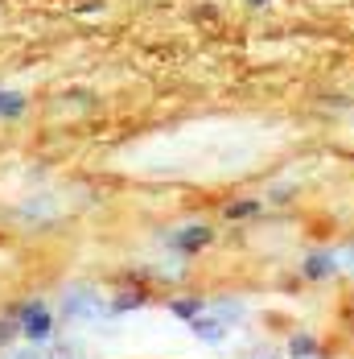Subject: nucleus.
<instances>
[{
    "label": "nucleus",
    "mask_w": 354,
    "mask_h": 359,
    "mask_svg": "<svg viewBox=\"0 0 354 359\" xmlns=\"http://www.w3.org/2000/svg\"><path fill=\"white\" fill-rule=\"evenodd\" d=\"M243 4H248V8H255V13H260V8H272L276 0H243Z\"/></svg>",
    "instance_id": "9"
},
{
    "label": "nucleus",
    "mask_w": 354,
    "mask_h": 359,
    "mask_svg": "<svg viewBox=\"0 0 354 359\" xmlns=\"http://www.w3.org/2000/svg\"><path fill=\"white\" fill-rule=\"evenodd\" d=\"M25 111V100L17 91H0V116H21Z\"/></svg>",
    "instance_id": "8"
},
{
    "label": "nucleus",
    "mask_w": 354,
    "mask_h": 359,
    "mask_svg": "<svg viewBox=\"0 0 354 359\" xmlns=\"http://www.w3.org/2000/svg\"><path fill=\"white\" fill-rule=\"evenodd\" d=\"M8 359H45V355H37V347H34V351H17V355H8Z\"/></svg>",
    "instance_id": "10"
},
{
    "label": "nucleus",
    "mask_w": 354,
    "mask_h": 359,
    "mask_svg": "<svg viewBox=\"0 0 354 359\" xmlns=\"http://www.w3.org/2000/svg\"><path fill=\"white\" fill-rule=\"evenodd\" d=\"M214 240V231L206 223H185V227H177L174 236H169V248L174 252H185V256H194V252H202L206 244Z\"/></svg>",
    "instance_id": "3"
},
{
    "label": "nucleus",
    "mask_w": 354,
    "mask_h": 359,
    "mask_svg": "<svg viewBox=\"0 0 354 359\" xmlns=\"http://www.w3.org/2000/svg\"><path fill=\"white\" fill-rule=\"evenodd\" d=\"M62 310H66L71 323H95V318L107 314V302L95 285H71L66 297H62Z\"/></svg>",
    "instance_id": "1"
},
{
    "label": "nucleus",
    "mask_w": 354,
    "mask_h": 359,
    "mask_svg": "<svg viewBox=\"0 0 354 359\" xmlns=\"http://www.w3.org/2000/svg\"><path fill=\"white\" fill-rule=\"evenodd\" d=\"M202 310H206V302H202V297H177V302H174V314H177V318H185V323H194Z\"/></svg>",
    "instance_id": "6"
},
{
    "label": "nucleus",
    "mask_w": 354,
    "mask_h": 359,
    "mask_svg": "<svg viewBox=\"0 0 354 359\" xmlns=\"http://www.w3.org/2000/svg\"><path fill=\"white\" fill-rule=\"evenodd\" d=\"M313 355H321L318 334H309V330H297V334L288 339V359H313Z\"/></svg>",
    "instance_id": "5"
},
{
    "label": "nucleus",
    "mask_w": 354,
    "mask_h": 359,
    "mask_svg": "<svg viewBox=\"0 0 354 359\" xmlns=\"http://www.w3.org/2000/svg\"><path fill=\"white\" fill-rule=\"evenodd\" d=\"M260 211H264V207H260L255 198H239V203H231V207H227V215H231V219H251V215H260Z\"/></svg>",
    "instance_id": "7"
},
{
    "label": "nucleus",
    "mask_w": 354,
    "mask_h": 359,
    "mask_svg": "<svg viewBox=\"0 0 354 359\" xmlns=\"http://www.w3.org/2000/svg\"><path fill=\"white\" fill-rule=\"evenodd\" d=\"M334 273H342L338 248H313L301 260V277H305V281H330Z\"/></svg>",
    "instance_id": "2"
},
{
    "label": "nucleus",
    "mask_w": 354,
    "mask_h": 359,
    "mask_svg": "<svg viewBox=\"0 0 354 359\" xmlns=\"http://www.w3.org/2000/svg\"><path fill=\"white\" fill-rule=\"evenodd\" d=\"M21 330H25L34 343L50 339V310H45L41 302H29V306H25V314H21Z\"/></svg>",
    "instance_id": "4"
},
{
    "label": "nucleus",
    "mask_w": 354,
    "mask_h": 359,
    "mask_svg": "<svg viewBox=\"0 0 354 359\" xmlns=\"http://www.w3.org/2000/svg\"><path fill=\"white\" fill-rule=\"evenodd\" d=\"M255 359H276V355H255Z\"/></svg>",
    "instance_id": "11"
}]
</instances>
